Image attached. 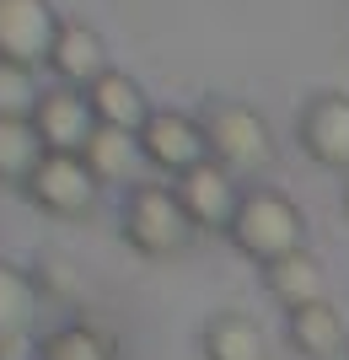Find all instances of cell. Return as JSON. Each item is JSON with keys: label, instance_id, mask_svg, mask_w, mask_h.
<instances>
[{"label": "cell", "instance_id": "obj_1", "mask_svg": "<svg viewBox=\"0 0 349 360\" xmlns=\"http://www.w3.org/2000/svg\"><path fill=\"white\" fill-rule=\"evenodd\" d=\"M226 237L242 258H253L263 269L274 258L306 248V215L296 210V199H285L279 188H253V194H242Z\"/></svg>", "mask_w": 349, "mask_h": 360}, {"label": "cell", "instance_id": "obj_2", "mask_svg": "<svg viewBox=\"0 0 349 360\" xmlns=\"http://www.w3.org/2000/svg\"><path fill=\"white\" fill-rule=\"evenodd\" d=\"M119 231L140 258H178L183 248L194 242L199 226L188 221V210L178 205L172 183H135V188L124 194Z\"/></svg>", "mask_w": 349, "mask_h": 360}, {"label": "cell", "instance_id": "obj_3", "mask_svg": "<svg viewBox=\"0 0 349 360\" xmlns=\"http://www.w3.org/2000/svg\"><path fill=\"white\" fill-rule=\"evenodd\" d=\"M199 129H204L210 156L226 167V172H237V178H253V172H263V167L274 162L269 119H263L258 108H247V103L210 97V103L199 108Z\"/></svg>", "mask_w": 349, "mask_h": 360}, {"label": "cell", "instance_id": "obj_4", "mask_svg": "<svg viewBox=\"0 0 349 360\" xmlns=\"http://www.w3.org/2000/svg\"><path fill=\"white\" fill-rule=\"evenodd\" d=\"M22 194H27L44 215H54V221H81V215L97 210V194H103V183L91 178V167L81 162V156L48 150L44 162L32 167V178L22 183Z\"/></svg>", "mask_w": 349, "mask_h": 360}, {"label": "cell", "instance_id": "obj_5", "mask_svg": "<svg viewBox=\"0 0 349 360\" xmlns=\"http://www.w3.org/2000/svg\"><path fill=\"white\" fill-rule=\"evenodd\" d=\"M140 156H145V167H156V172L183 178L188 167H199L210 156V146H204V129H199L194 113L156 108L151 119H145V129H140Z\"/></svg>", "mask_w": 349, "mask_h": 360}, {"label": "cell", "instance_id": "obj_6", "mask_svg": "<svg viewBox=\"0 0 349 360\" xmlns=\"http://www.w3.org/2000/svg\"><path fill=\"white\" fill-rule=\"evenodd\" d=\"M172 194H178V205L188 210V221H194L199 231H231V215L242 205L237 172H226L215 156H204V162L188 167L183 178H172Z\"/></svg>", "mask_w": 349, "mask_h": 360}, {"label": "cell", "instance_id": "obj_7", "mask_svg": "<svg viewBox=\"0 0 349 360\" xmlns=\"http://www.w3.org/2000/svg\"><path fill=\"white\" fill-rule=\"evenodd\" d=\"M296 140L317 167L349 172V91H312L296 124Z\"/></svg>", "mask_w": 349, "mask_h": 360}, {"label": "cell", "instance_id": "obj_8", "mask_svg": "<svg viewBox=\"0 0 349 360\" xmlns=\"http://www.w3.org/2000/svg\"><path fill=\"white\" fill-rule=\"evenodd\" d=\"M32 129H38V140H44V150H65V156H81L91 140V129H97V113H91L86 91L81 86H44V97H38V108H32Z\"/></svg>", "mask_w": 349, "mask_h": 360}, {"label": "cell", "instance_id": "obj_9", "mask_svg": "<svg viewBox=\"0 0 349 360\" xmlns=\"http://www.w3.org/2000/svg\"><path fill=\"white\" fill-rule=\"evenodd\" d=\"M65 16L48 0H0V60L11 65H38L48 60V44Z\"/></svg>", "mask_w": 349, "mask_h": 360}, {"label": "cell", "instance_id": "obj_10", "mask_svg": "<svg viewBox=\"0 0 349 360\" xmlns=\"http://www.w3.org/2000/svg\"><path fill=\"white\" fill-rule=\"evenodd\" d=\"M44 65H48V75H54L60 86H81V91H86L91 81L107 70V44H103V32H97V27L65 16L60 32H54V44H48Z\"/></svg>", "mask_w": 349, "mask_h": 360}, {"label": "cell", "instance_id": "obj_11", "mask_svg": "<svg viewBox=\"0 0 349 360\" xmlns=\"http://www.w3.org/2000/svg\"><path fill=\"white\" fill-rule=\"evenodd\" d=\"M86 103H91V113H97V124H107V129H129V135H140L145 119L156 113L151 97L140 91V81L129 70H119V65H107V70L86 86Z\"/></svg>", "mask_w": 349, "mask_h": 360}, {"label": "cell", "instance_id": "obj_12", "mask_svg": "<svg viewBox=\"0 0 349 360\" xmlns=\"http://www.w3.org/2000/svg\"><path fill=\"white\" fill-rule=\"evenodd\" d=\"M263 290H269L285 312H301V307H312V301H328V274H322L317 253L296 248V253L263 264Z\"/></svg>", "mask_w": 349, "mask_h": 360}, {"label": "cell", "instance_id": "obj_13", "mask_svg": "<svg viewBox=\"0 0 349 360\" xmlns=\"http://www.w3.org/2000/svg\"><path fill=\"white\" fill-rule=\"evenodd\" d=\"M285 333L290 345L301 349L306 360H334L349 349V333H344V317L334 312V301H312L301 312H285Z\"/></svg>", "mask_w": 349, "mask_h": 360}, {"label": "cell", "instance_id": "obj_14", "mask_svg": "<svg viewBox=\"0 0 349 360\" xmlns=\"http://www.w3.org/2000/svg\"><path fill=\"white\" fill-rule=\"evenodd\" d=\"M81 162L91 167V178L97 183H129L140 172V135H129V129H107V124H97L86 140V150H81Z\"/></svg>", "mask_w": 349, "mask_h": 360}, {"label": "cell", "instance_id": "obj_15", "mask_svg": "<svg viewBox=\"0 0 349 360\" xmlns=\"http://www.w3.org/2000/svg\"><path fill=\"white\" fill-rule=\"evenodd\" d=\"M204 360H269V339L258 323H247L242 312H215L199 333Z\"/></svg>", "mask_w": 349, "mask_h": 360}, {"label": "cell", "instance_id": "obj_16", "mask_svg": "<svg viewBox=\"0 0 349 360\" xmlns=\"http://www.w3.org/2000/svg\"><path fill=\"white\" fill-rule=\"evenodd\" d=\"M44 156L48 150L32 129V119H0V183H27Z\"/></svg>", "mask_w": 349, "mask_h": 360}, {"label": "cell", "instance_id": "obj_17", "mask_svg": "<svg viewBox=\"0 0 349 360\" xmlns=\"http://www.w3.org/2000/svg\"><path fill=\"white\" fill-rule=\"evenodd\" d=\"M32 317H38V285H32V274L16 269V264H0V339L27 333Z\"/></svg>", "mask_w": 349, "mask_h": 360}, {"label": "cell", "instance_id": "obj_18", "mask_svg": "<svg viewBox=\"0 0 349 360\" xmlns=\"http://www.w3.org/2000/svg\"><path fill=\"white\" fill-rule=\"evenodd\" d=\"M38 360H119V349L91 323H65V328H54L38 345Z\"/></svg>", "mask_w": 349, "mask_h": 360}, {"label": "cell", "instance_id": "obj_19", "mask_svg": "<svg viewBox=\"0 0 349 360\" xmlns=\"http://www.w3.org/2000/svg\"><path fill=\"white\" fill-rule=\"evenodd\" d=\"M38 97H44V86H38L32 65L0 60V119H32Z\"/></svg>", "mask_w": 349, "mask_h": 360}, {"label": "cell", "instance_id": "obj_20", "mask_svg": "<svg viewBox=\"0 0 349 360\" xmlns=\"http://www.w3.org/2000/svg\"><path fill=\"white\" fill-rule=\"evenodd\" d=\"M32 285H38V296H81V269L76 264H65V258H54V253H44L38 258V269H32Z\"/></svg>", "mask_w": 349, "mask_h": 360}, {"label": "cell", "instance_id": "obj_21", "mask_svg": "<svg viewBox=\"0 0 349 360\" xmlns=\"http://www.w3.org/2000/svg\"><path fill=\"white\" fill-rule=\"evenodd\" d=\"M344 215H349V183H344Z\"/></svg>", "mask_w": 349, "mask_h": 360}]
</instances>
